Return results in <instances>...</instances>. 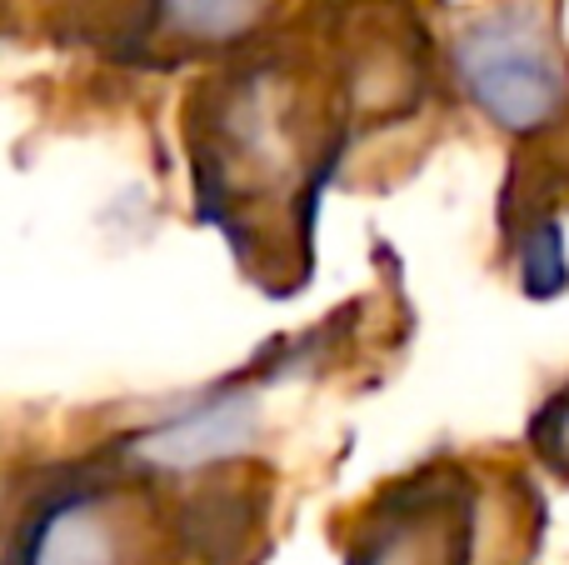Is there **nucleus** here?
I'll return each mask as SVG.
<instances>
[{"label": "nucleus", "instance_id": "obj_4", "mask_svg": "<svg viewBox=\"0 0 569 565\" xmlns=\"http://www.w3.org/2000/svg\"><path fill=\"white\" fill-rule=\"evenodd\" d=\"M500 480L465 450L435 446L340 516L330 531L340 565H480Z\"/></svg>", "mask_w": 569, "mask_h": 565}, {"label": "nucleus", "instance_id": "obj_2", "mask_svg": "<svg viewBox=\"0 0 569 565\" xmlns=\"http://www.w3.org/2000/svg\"><path fill=\"white\" fill-rule=\"evenodd\" d=\"M455 110L505 146L500 240L525 296L565 290L569 216V40L555 0H485L435 36Z\"/></svg>", "mask_w": 569, "mask_h": 565}, {"label": "nucleus", "instance_id": "obj_6", "mask_svg": "<svg viewBox=\"0 0 569 565\" xmlns=\"http://www.w3.org/2000/svg\"><path fill=\"white\" fill-rule=\"evenodd\" d=\"M520 446H525V460H530L535 476L555 480V486H569V376L535 400Z\"/></svg>", "mask_w": 569, "mask_h": 565}, {"label": "nucleus", "instance_id": "obj_5", "mask_svg": "<svg viewBox=\"0 0 569 565\" xmlns=\"http://www.w3.org/2000/svg\"><path fill=\"white\" fill-rule=\"evenodd\" d=\"M290 0H146L150 46L170 60H230L276 40Z\"/></svg>", "mask_w": 569, "mask_h": 565}, {"label": "nucleus", "instance_id": "obj_3", "mask_svg": "<svg viewBox=\"0 0 569 565\" xmlns=\"http://www.w3.org/2000/svg\"><path fill=\"white\" fill-rule=\"evenodd\" d=\"M0 565H200V551L180 490L110 446L30 490Z\"/></svg>", "mask_w": 569, "mask_h": 565}, {"label": "nucleus", "instance_id": "obj_1", "mask_svg": "<svg viewBox=\"0 0 569 565\" xmlns=\"http://www.w3.org/2000/svg\"><path fill=\"white\" fill-rule=\"evenodd\" d=\"M190 190L206 226L266 296L315 276V226L350 166L340 46L266 40L220 60L186 100Z\"/></svg>", "mask_w": 569, "mask_h": 565}]
</instances>
